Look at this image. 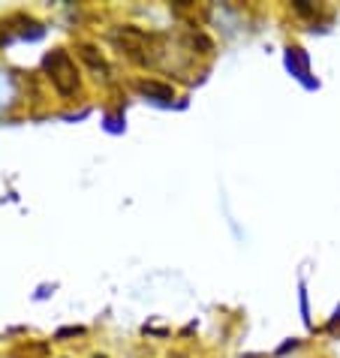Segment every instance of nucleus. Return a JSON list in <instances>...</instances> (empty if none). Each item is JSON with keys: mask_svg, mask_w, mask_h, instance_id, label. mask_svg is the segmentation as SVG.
Returning a JSON list of instances; mask_svg holds the SVG:
<instances>
[{"mask_svg": "<svg viewBox=\"0 0 340 358\" xmlns=\"http://www.w3.org/2000/svg\"><path fill=\"white\" fill-rule=\"evenodd\" d=\"M289 66L298 69V76H307V57L302 55V48H289Z\"/></svg>", "mask_w": 340, "mask_h": 358, "instance_id": "4", "label": "nucleus"}, {"mask_svg": "<svg viewBox=\"0 0 340 358\" xmlns=\"http://www.w3.org/2000/svg\"><path fill=\"white\" fill-rule=\"evenodd\" d=\"M78 55H82V61L91 66L97 76H103V78L108 76V66H106V61H103V55H99L94 45H82V52H78Z\"/></svg>", "mask_w": 340, "mask_h": 358, "instance_id": "2", "label": "nucleus"}, {"mask_svg": "<svg viewBox=\"0 0 340 358\" xmlns=\"http://www.w3.org/2000/svg\"><path fill=\"white\" fill-rule=\"evenodd\" d=\"M45 73L61 96H73L78 91V69L64 48H55L52 55H45Z\"/></svg>", "mask_w": 340, "mask_h": 358, "instance_id": "1", "label": "nucleus"}, {"mask_svg": "<svg viewBox=\"0 0 340 358\" xmlns=\"http://www.w3.org/2000/svg\"><path fill=\"white\" fill-rule=\"evenodd\" d=\"M139 91L148 96H157V99H172V87L160 85V82H139Z\"/></svg>", "mask_w": 340, "mask_h": 358, "instance_id": "3", "label": "nucleus"}]
</instances>
